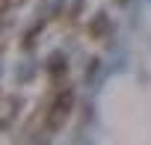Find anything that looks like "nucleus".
<instances>
[{"mask_svg":"<svg viewBox=\"0 0 151 145\" xmlns=\"http://www.w3.org/2000/svg\"><path fill=\"white\" fill-rule=\"evenodd\" d=\"M71 104H74V92H71V89H59V92L50 98V104H47V116H45L47 130H56V127L65 121V116L71 113Z\"/></svg>","mask_w":151,"mask_h":145,"instance_id":"f257e3e1","label":"nucleus"},{"mask_svg":"<svg viewBox=\"0 0 151 145\" xmlns=\"http://www.w3.org/2000/svg\"><path fill=\"white\" fill-rule=\"evenodd\" d=\"M21 104H24V101H21L18 95H6V98H3V127H9V124L15 121V116L21 113Z\"/></svg>","mask_w":151,"mask_h":145,"instance_id":"f03ea898","label":"nucleus"},{"mask_svg":"<svg viewBox=\"0 0 151 145\" xmlns=\"http://www.w3.org/2000/svg\"><path fill=\"white\" fill-rule=\"evenodd\" d=\"M107 30H110L107 15H95V18L89 21V39H104V36H107Z\"/></svg>","mask_w":151,"mask_h":145,"instance_id":"7ed1b4c3","label":"nucleus"},{"mask_svg":"<svg viewBox=\"0 0 151 145\" xmlns=\"http://www.w3.org/2000/svg\"><path fill=\"white\" fill-rule=\"evenodd\" d=\"M42 30H45V18H39V21H33V27H30V33L24 36V42H21V45H24V47H33V42H36V36H39Z\"/></svg>","mask_w":151,"mask_h":145,"instance_id":"20e7f679","label":"nucleus"},{"mask_svg":"<svg viewBox=\"0 0 151 145\" xmlns=\"http://www.w3.org/2000/svg\"><path fill=\"white\" fill-rule=\"evenodd\" d=\"M47 68H50V77L59 80V77L65 74V59H62V56H53V59L47 62Z\"/></svg>","mask_w":151,"mask_h":145,"instance_id":"39448f33","label":"nucleus"}]
</instances>
